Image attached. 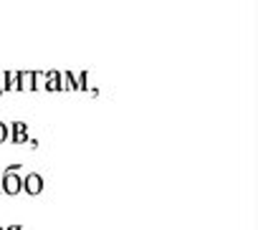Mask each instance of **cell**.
Instances as JSON below:
<instances>
[{
	"label": "cell",
	"instance_id": "obj_7",
	"mask_svg": "<svg viewBox=\"0 0 258 230\" xmlns=\"http://www.w3.org/2000/svg\"><path fill=\"white\" fill-rule=\"evenodd\" d=\"M6 230H23V227H21V225H8Z\"/></svg>",
	"mask_w": 258,
	"mask_h": 230
},
{
	"label": "cell",
	"instance_id": "obj_6",
	"mask_svg": "<svg viewBox=\"0 0 258 230\" xmlns=\"http://www.w3.org/2000/svg\"><path fill=\"white\" fill-rule=\"evenodd\" d=\"M6 139H8V127L0 122V142H6Z\"/></svg>",
	"mask_w": 258,
	"mask_h": 230
},
{
	"label": "cell",
	"instance_id": "obj_2",
	"mask_svg": "<svg viewBox=\"0 0 258 230\" xmlns=\"http://www.w3.org/2000/svg\"><path fill=\"white\" fill-rule=\"evenodd\" d=\"M23 190H26L28 195H38V192L43 190V177H41L38 172L26 175V177H23Z\"/></svg>",
	"mask_w": 258,
	"mask_h": 230
},
{
	"label": "cell",
	"instance_id": "obj_3",
	"mask_svg": "<svg viewBox=\"0 0 258 230\" xmlns=\"http://www.w3.org/2000/svg\"><path fill=\"white\" fill-rule=\"evenodd\" d=\"M18 89H21V91L36 89V73H33V71H21V73H18Z\"/></svg>",
	"mask_w": 258,
	"mask_h": 230
},
{
	"label": "cell",
	"instance_id": "obj_9",
	"mask_svg": "<svg viewBox=\"0 0 258 230\" xmlns=\"http://www.w3.org/2000/svg\"><path fill=\"white\" fill-rule=\"evenodd\" d=\"M0 230H6V227H0Z\"/></svg>",
	"mask_w": 258,
	"mask_h": 230
},
{
	"label": "cell",
	"instance_id": "obj_1",
	"mask_svg": "<svg viewBox=\"0 0 258 230\" xmlns=\"http://www.w3.org/2000/svg\"><path fill=\"white\" fill-rule=\"evenodd\" d=\"M0 187L6 195H18L23 190V177L18 175V167H8L6 175H0Z\"/></svg>",
	"mask_w": 258,
	"mask_h": 230
},
{
	"label": "cell",
	"instance_id": "obj_8",
	"mask_svg": "<svg viewBox=\"0 0 258 230\" xmlns=\"http://www.w3.org/2000/svg\"><path fill=\"white\" fill-rule=\"evenodd\" d=\"M0 192H3V187H0Z\"/></svg>",
	"mask_w": 258,
	"mask_h": 230
},
{
	"label": "cell",
	"instance_id": "obj_4",
	"mask_svg": "<svg viewBox=\"0 0 258 230\" xmlns=\"http://www.w3.org/2000/svg\"><path fill=\"white\" fill-rule=\"evenodd\" d=\"M8 137H11L13 142H18V144H21V142H28V134H26V124H23V122H16V124L11 127V134H8Z\"/></svg>",
	"mask_w": 258,
	"mask_h": 230
},
{
	"label": "cell",
	"instance_id": "obj_5",
	"mask_svg": "<svg viewBox=\"0 0 258 230\" xmlns=\"http://www.w3.org/2000/svg\"><path fill=\"white\" fill-rule=\"evenodd\" d=\"M8 91V71H0V94Z\"/></svg>",
	"mask_w": 258,
	"mask_h": 230
}]
</instances>
